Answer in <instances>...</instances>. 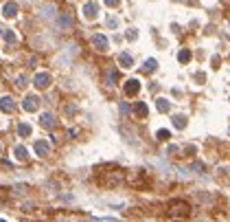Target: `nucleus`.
I'll return each mask as SVG.
<instances>
[{"label": "nucleus", "instance_id": "f03ea898", "mask_svg": "<svg viewBox=\"0 0 230 222\" xmlns=\"http://www.w3.org/2000/svg\"><path fill=\"white\" fill-rule=\"evenodd\" d=\"M35 86H37V88L48 86V75H37V77H35Z\"/></svg>", "mask_w": 230, "mask_h": 222}, {"label": "nucleus", "instance_id": "1a4fd4ad", "mask_svg": "<svg viewBox=\"0 0 230 222\" xmlns=\"http://www.w3.org/2000/svg\"><path fill=\"white\" fill-rule=\"evenodd\" d=\"M0 222H2V220H0Z\"/></svg>", "mask_w": 230, "mask_h": 222}, {"label": "nucleus", "instance_id": "39448f33", "mask_svg": "<svg viewBox=\"0 0 230 222\" xmlns=\"http://www.w3.org/2000/svg\"><path fill=\"white\" fill-rule=\"evenodd\" d=\"M46 149H48V145H46V143H37V152H40V154H44Z\"/></svg>", "mask_w": 230, "mask_h": 222}, {"label": "nucleus", "instance_id": "7ed1b4c3", "mask_svg": "<svg viewBox=\"0 0 230 222\" xmlns=\"http://www.w3.org/2000/svg\"><path fill=\"white\" fill-rule=\"evenodd\" d=\"M0 108H2V110H11V108H13L11 99H9V97H4V99H2V103H0Z\"/></svg>", "mask_w": 230, "mask_h": 222}, {"label": "nucleus", "instance_id": "0eeeda50", "mask_svg": "<svg viewBox=\"0 0 230 222\" xmlns=\"http://www.w3.org/2000/svg\"><path fill=\"white\" fill-rule=\"evenodd\" d=\"M29 132H31L29 125H20V134H29Z\"/></svg>", "mask_w": 230, "mask_h": 222}, {"label": "nucleus", "instance_id": "423d86ee", "mask_svg": "<svg viewBox=\"0 0 230 222\" xmlns=\"http://www.w3.org/2000/svg\"><path fill=\"white\" fill-rule=\"evenodd\" d=\"M18 158H26V149L24 147H18Z\"/></svg>", "mask_w": 230, "mask_h": 222}, {"label": "nucleus", "instance_id": "20e7f679", "mask_svg": "<svg viewBox=\"0 0 230 222\" xmlns=\"http://www.w3.org/2000/svg\"><path fill=\"white\" fill-rule=\"evenodd\" d=\"M94 44H97V46H101V48H105V44H108V42H105V37L97 35V37H94Z\"/></svg>", "mask_w": 230, "mask_h": 222}, {"label": "nucleus", "instance_id": "f257e3e1", "mask_svg": "<svg viewBox=\"0 0 230 222\" xmlns=\"http://www.w3.org/2000/svg\"><path fill=\"white\" fill-rule=\"evenodd\" d=\"M15 11H18V7H15L13 2H9V4H4V7H2V13L9 15V18H11V15H15Z\"/></svg>", "mask_w": 230, "mask_h": 222}, {"label": "nucleus", "instance_id": "6e6552de", "mask_svg": "<svg viewBox=\"0 0 230 222\" xmlns=\"http://www.w3.org/2000/svg\"><path fill=\"white\" fill-rule=\"evenodd\" d=\"M42 119H44V125H53V121H50V114H44Z\"/></svg>", "mask_w": 230, "mask_h": 222}]
</instances>
